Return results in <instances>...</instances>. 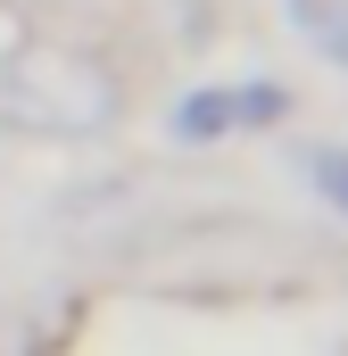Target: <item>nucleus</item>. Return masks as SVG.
Listing matches in <instances>:
<instances>
[{
    "label": "nucleus",
    "instance_id": "f257e3e1",
    "mask_svg": "<svg viewBox=\"0 0 348 356\" xmlns=\"http://www.w3.org/2000/svg\"><path fill=\"white\" fill-rule=\"evenodd\" d=\"M125 116V91L116 75L91 58V50H67V42H17L0 58V124L17 133H42V141H91Z\"/></svg>",
    "mask_w": 348,
    "mask_h": 356
},
{
    "label": "nucleus",
    "instance_id": "f03ea898",
    "mask_svg": "<svg viewBox=\"0 0 348 356\" xmlns=\"http://www.w3.org/2000/svg\"><path fill=\"white\" fill-rule=\"evenodd\" d=\"M274 108H282L274 91H258V99H249V91H207V99L174 108V133H182V141H216V124H232V116H274Z\"/></svg>",
    "mask_w": 348,
    "mask_h": 356
},
{
    "label": "nucleus",
    "instance_id": "7ed1b4c3",
    "mask_svg": "<svg viewBox=\"0 0 348 356\" xmlns=\"http://www.w3.org/2000/svg\"><path fill=\"white\" fill-rule=\"evenodd\" d=\"M299 25H307V33L348 67V0H299Z\"/></svg>",
    "mask_w": 348,
    "mask_h": 356
},
{
    "label": "nucleus",
    "instance_id": "20e7f679",
    "mask_svg": "<svg viewBox=\"0 0 348 356\" xmlns=\"http://www.w3.org/2000/svg\"><path fill=\"white\" fill-rule=\"evenodd\" d=\"M307 166H315V175H324V182H340V207H348V158H340V149H315Z\"/></svg>",
    "mask_w": 348,
    "mask_h": 356
},
{
    "label": "nucleus",
    "instance_id": "39448f33",
    "mask_svg": "<svg viewBox=\"0 0 348 356\" xmlns=\"http://www.w3.org/2000/svg\"><path fill=\"white\" fill-rule=\"evenodd\" d=\"M17 8H91V0H17Z\"/></svg>",
    "mask_w": 348,
    "mask_h": 356
}]
</instances>
